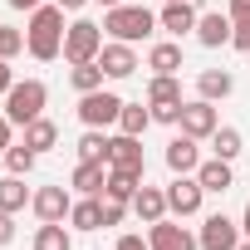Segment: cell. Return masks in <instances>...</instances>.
I'll return each instance as SVG.
<instances>
[{
    "label": "cell",
    "mask_w": 250,
    "mask_h": 250,
    "mask_svg": "<svg viewBox=\"0 0 250 250\" xmlns=\"http://www.w3.org/2000/svg\"><path fill=\"white\" fill-rule=\"evenodd\" d=\"M118 113H123L118 93H108V88L79 93V123H83V128H108V123H118Z\"/></svg>",
    "instance_id": "cell-6"
},
{
    "label": "cell",
    "mask_w": 250,
    "mask_h": 250,
    "mask_svg": "<svg viewBox=\"0 0 250 250\" xmlns=\"http://www.w3.org/2000/svg\"><path fill=\"white\" fill-rule=\"evenodd\" d=\"M133 211H138V221L143 226H152V221H162L167 216V187H138V196H133Z\"/></svg>",
    "instance_id": "cell-17"
},
{
    "label": "cell",
    "mask_w": 250,
    "mask_h": 250,
    "mask_svg": "<svg viewBox=\"0 0 250 250\" xmlns=\"http://www.w3.org/2000/svg\"><path fill=\"white\" fill-rule=\"evenodd\" d=\"M25 143L35 147V152H49L54 143H59V128H54V118H35V123H25Z\"/></svg>",
    "instance_id": "cell-25"
},
{
    "label": "cell",
    "mask_w": 250,
    "mask_h": 250,
    "mask_svg": "<svg viewBox=\"0 0 250 250\" xmlns=\"http://www.w3.org/2000/svg\"><path fill=\"white\" fill-rule=\"evenodd\" d=\"M44 103H49V88L40 83V79H15V88L5 93V118L15 123V128H25V123H35L40 113H44Z\"/></svg>",
    "instance_id": "cell-3"
},
{
    "label": "cell",
    "mask_w": 250,
    "mask_h": 250,
    "mask_svg": "<svg viewBox=\"0 0 250 250\" xmlns=\"http://www.w3.org/2000/svg\"><path fill=\"white\" fill-rule=\"evenodd\" d=\"M230 44H235L240 54H250V20H235V30H230Z\"/></svg>",
    "instance_id": "cell-33"
},
{
    "label": "cell",
    "mask_w": 250,
    "mask_h": 250,
    "mask_svg": "<svg viewBox=\"0 0 250 250\" xmlns=\"http://www.w3.org/2000/svg\"><path fill=\"white\" fill-rule=\"evenodd\" d=\"M157 30V15L147 10V5H113L108 15H103V35L108 40H123V44H138V40H147Z\"/></svg>",
    "instance_id": "cell-2"
},
{
    "label": "cell",
    "mask_w": 250,
    "mask_h": 250,
    "mask_svg": "<svg viewBox=\"0 0 250 250\" xmlns=\"http://www.w3.org/2000/svg\"><path fill=\"white\" fill-rule=\"evenodd\" d=\"M30 201H35V191L25 187V177H5V182H0V211L15 216V211H25Z\"/></svg>",
    "instance_id": "cell-23"
},
{
    "label": "cell",
    "mask_w": 250,
    "mask_h": 250,
    "mask_svg": "<svg viewBox=\"0 0 250 250\" xmlns=\"http://www.w3.org/2000/svg\"><path fill=\"white\" fill-rule=\"evenodd\" d=\"M54 5H64V10H83L88 0H54Z\"/></svg>",
    "instance_id": "cell-40"
},
{
    "label": "cell",
    "mask_w": 250,
    "mask_h": 250,
    "mask_svg": "<svg viewBox=\"0 0 250 250\" xmlns=\"http://www.w3.org/2000/svg\"><path fill=\"white\" fill-rule=\"evenodd\" d=\"M196 20H201V15H196L191 0H172V5H162V15H157V25H162L167 35H177V40H182V35H191V30H196Z\"/></svg>",
    "instance_id": "cell-15"
},
{
    "label": "cell",
    "mask_w": 250,
    "mask_h": 250,
    "mask_svg": "<svg viewBox=\"0 0 250 250\" xmlns=\"http://www.w3.org/2000/svg\"><path fill=\"white\" fill-rule=\"evenodd\" d=\"M230 30H235V20H230V15H221V10H211V15H201V20H196V30H191V35H196L206 49H221V44H230Z\"/></svg>",
    "instance_id": "cell-16"
},
{
    "label": "cell",
    "mask_w": 250,
    "mask_h": 250,
    "mask_svg": "<svg viewBox=\"0 0 250 250\" xmlns=\"http://www.w3.org/2000/svg\"><path fill=\"white\" fill-rule=\"evenodd\" d=\"M113 250H152V245H147L143 235H118V245H113Z\"/></svg>",
    "instance_id": "cell-36"
},
{
    "label": "cell",
    "mask_w": 250,
    "mask_h": 250,
    "mask_svg": "<svg viewBox=\"0 0 250 250\" xmlns=\"http://www.w3.org/2000/svg\"><path fill=\"white\" fill-rule=\"evenodd\" d=\"M79 162H108V138H103V128H83V138H79Z\"/></svg>",
    "instance_id": "cell-30"
},
{
    "label": "cell",
    "mask_w": 250,
    "mask_h": 250,
    "mask_svg": "<svg viewBox=\"0 0 250 250\" xmlns=\"http://www.w3.org/2000/svg\"><path fill=\"white\" fill-rule=\"evenodd\" d=\"M98 54H103V25L74 20V25L64 30V59H69V64H93Z\"/></svg>",
    "instance_id": "cell-4"
},
{
    "label": "cell",
    "mask_w": 250,
    "mask_h": 250,
    "mask_svg": "<svg viewBox=\"0 0 250 250\" xmlns=\"http://www.w3.org/2000/svg\"><path fill=\"white\" fill-rule=\"evenodd\" d=\"M108 167H123V172H147V162H143V138H128V133L108 138Z\"/></svg>",
    "instance_id": "cell-13"
},
{
    "label": "cell",
    "mask_w": 250,
    "mask_h": 250,
    "mask_svg": "<svg viewBox=\"0 0 250 250\" xmlns=\"http://www.w3.org/2000/svg\"><path fill=\"white\" fill-rule=\"evenodd\" d=\"M147 245L152 250H201L196 245V235L187 230V226H177V221H152V230H147Z\"/></svg>",
    "instance_id": "cell-11"
},
{
    "label": "cell",
    "mask_w": 250,
    "mask_h": 250,
    "mask_svg": "<svg viewBox=\"0 0 250 250\" xmlns=\"http://www.w3.org/2000/svg\"><path fill=\"white\" fill-rule=\"evenodd\" d=\"M103 201V226H123V216H128L133 201H118V196H98Z\"/></svg>",
    "instance_id": "cell-32"
},
{
    "label": "cell",
    "mask_w": 250,
    "mask_h": 250,
    "mask_svg": "<svg viewBox=\"0 0 250 250\" xmlns=\"http://www.w3.org/2000/svg\"><path fill=\"white\" fill-rule=\"evenodd\" d=\"M30 211H35L40 221H69L74 196H69V187H40L35 201H30Z\"/></svg>",
    "instance_id": "cell-10"
},
{
    "label": "cell",
    "mask_w": 250,
    "mask_h": 250,
    "mask_svg": "<svg viewBox=\"0 0 250 250\" xmlns=\"http://www.w3.org/2000/svg\"><path fill=\"white\" fill-rule=\"evenodd\" d=\"M35 157H40V152H35L30 143H10V147H5V172H10V177H30V172H35Z\"/></svg>",
    "instance_id": "cell-27"
},
{
    "label": "cell",
    "mask_w": 250,
    "mask_h": 250,
    "mask_svg": "<svg viewBox=\"0 0 250 250\" xmlns=\"http://www.w3.org/2000/svg\"><path fill=\"white\" fill-rule=\"evenodd\" d=\"M201 182L196 177H172V187H167V211L177 216V221H187V216H196L201 211Z\"/></svg>",
    "instance_id": "cell-8"
},
{
    "label": "cell",
    "mask_w": 250,
    "mask_h": 250,
    "mask_svg": "<svg viewBox=\"0 0 250 250\" xmlns=\"http://www.w3.org/2000/svg\"><path fill=\"white\" fill-rule=\"evenodd\" d=\"M147 69H152V74H177V69H182V44H177V40L152 44V49H147Z\"/></svg>",
    "instance_id": "cell-21"
},
{
    "label": "cell",
    "mask_w": 250,
    "mask_h": 250,
    "mask_svg": "<svg viewBox=\"0 0 250 250\" xmlns=\"http://www.w3.org/2000/svg\"><path fill=\"white\" fill-rule=\"evenodd\" d=\"M10 133H15V123L0 118V157H5V147H10Z\"/></svg>",
    "instance_id": "cell-38"
},
{
    "label": "cell",
    "mask_w": 250,
    "mask_h": 250,
    "mask_svg": "<svg viewBox=\"0 0 250 250\" xmlns=\"http://www.w3.org/2000/svg\"><path fill=\"white\" fill-rule=\"evenodd\" d=\"M35 250H74V235L64 230V221H40V230H35Z\"/></svg>",
    "instance_id": "cell-24"
},
{
    "label": "cell",
    "mask_w": 250,
    "mask_h": 250,
    "mask_svg": "<svg viewBox=\"0 0 250 250\" xmlns=\"http://www.w3.org/2000/svg\"><path fill=\"white\" fill-rule=\"evenodd\" d=\"M98 64H103L108 79H128V74H138V49L123 44V40H108L103 54H98Z\"/></svg>",
    "instance_id": "cell-14"
},
{
    "label": "cell",
    "mask_w": 250,
    "mask_h": 250,
    "mask_svg": "<svg viewBox=\"0 0 250 250\" xmlns=\"http://www.w3.org/2000/svg\"><path fill=\"white\" fill-rule=\"evenodd\" d=\"M240 147H245V138H240V128H216V133H211V152H216V157H226V162H235V157H240Z\"/></svg>",
    "instance_id": "cell-29"
},
{
    "label": "cell",
    "mask_w": 250,
    "mask_h": 250,
    "mask_svg": "<svg viewBox=\"0 0 250 250\" xmlns=\"http://www.w3.org/2000/svg\"><path fill=\"white\" fill-rule=\"evenodd\" d=\"M177 128L187 133V138H211L216 128H221V118H216V103H206V98H191V103H182V123Z\"/></svg>",
    "instance_id": "cell-7"
},
{
    "label": "cell",
    "mask_w": 250,
    "mask_h": 250,
    "mask_svg": "<svg viewBox=\"0 0 250 250\" xmlns=\"http://www.w3.org/2000/svg\"><path fill=\"white\" fill-rule=\"evenodd\" d=\"M162 5H172V0H162Z\"/></svg>",
    "instance_id": "cell-44"
},
{
    "label": "cell",
    "mask_w": 250,
    "mask_h": 250,
    "mask_svg": "<svg viewBox=\"0 0 250 250\" xmlns=\"http://www.w3.org/2000/svg\"><path fill=\"white\" fill-rule=\"evenodd\" d=\"M10 240H15V216L0 211V245H10Z\"/></svg>",
    "instance_id": "cell-35"
},
{
    "label": "cell",
    "mask_w": 250,
    "mask_h": 250,
    "mask_svg": "<svg viewBox=\"0 0 250 250\" xmlns=\"http://www.w3.org/2000/svg\"><path fill=\"white\" fill-rule=\"evenodd\" d=\"M240 230H245V235H250V206H245V216H240Z\"/></svg>",
    "instance_id": "cell-41"
},
{
    "label": "cell",
    "mask_w": 250,
    "mask_h": 250,
    "mask_svg": "<svg viewBox=\"0 0 250 250\" xmlns=\"http://www.w3.org/2000/svg\"><path fill=\"white\" fill-rule=\"evenodd\" d=\"M20 49H25V35L10 30V25H0V59H15Z\"/></svg>",
    "instance_id": "cell-31"
},
{
    "label": "cell",
    "mask_w": 250,
    "mask_h": 250,
    "mask_svg": "<svg viewBox=\"0 0 250 250\" xmlns=\"http://www.w3.org/2000/svg\"><path fill=\"white\" fill-rule=\"evenodd\" d=\"M25 49H30L40 64H49V59L64 54V5H40V10H30Z\"/></svg>",
    "instance_id": "cell-1"
},
{
    "label": "cell",
    "mask_w": 250,
    "mask_h": 250,
    "mask_svg": "<svg viewBox=\"0 0 250 250\" xmlns=\"http://www.w3.org/2000/svg\"><path fill=\"white\" fill-rule=\"evenodd\" d=\"M196 245H201V250H235V245H240V226H235L230 216H221V211H216V216H206V221H201Z\"/></svg>",
    "instance_id": "cell-9"
},
{
    "label": "cell",
    "mask_w": 250,
    "mask_h": 250,
    "mask_svg": "<svg viewBox=\"0 0 250 250\" xmlns=\"http://www.w3.org/2000/svg\"><path fill=\"white\" fill-rule=\"evenodd\" d=\"M147 108H152V123H182V83H177V74H152Z\"/></svg>",
    "instance_id": "cell-5"
},
{
    "label": "cell",
    "mask_w": 250,
    "mask_h": 250,
    "mask_svg": "<svg viewBox=\"0 0 250 250\" xmlns=\"http://www.w3.org/2000/svg\"><path fill=\"white\" fill-rule=\"evenodd\" d=\"M98 5H103V10H113V5H123V0H98Z\"/></svg>",
    "instance_id": "cell-42"
},
{
    "label": "cell",
    "mask_w": 250,
    "mask_h": 250,
    "mask_svg": "<svg viewBox=\"0 0 250 250\" xmlns=\"http://www.w3.org/2000/svg\"><path fill=\"white\" fill-rule=\"evenodd\" d=\"M196 182H201V191H230V182H235V172H230V162L226 157H211V162H201L196 167Z\"/></svg>",
    "instance_id": "cell-20"
},
{
    "label": "cell",
    "mask_w": 250,
    "mask_h": 250,
    "mask_svg": "<svg viewBox=\"0 0 250 250\" xmlns=\"http://www.w3.org/2000/svg\"><path fill=\"white\" fill-rule=\"evenodd\" d=\"M118 128L128 133V138H143V133L152 128V108H143V103H123V113H118Z\"/></svg>",
    "instance_id": "cell-26"
},
{
    "label": "cell",
    "mask_w": 250,
    "mask_h": 250,
    "mask_svg": "<svg viewBox=\"0 0 250 250\" xmlns=\"http://www.w3.org/2000/svg\"><path fill=\"white\" fill-rule=\"evenodd\" d=\"M235 250H250V235H245V240H240V245H235Z\"/></svg>",
    "instance_id": "cell-43"
},
{
    "label": "cell",
    "mask_w": 250,
    "mask_h": 250,
    "mask_svg": "<svg viewBox=\"0 0 250 250\" xmlns=\"http://www.w3.org/2000/svg\"><path fill=\"white\" fill-rule=\"evenodd\" d=\"M5 5H10V10H40L44 0H5Z\"/></svg>",
    "instance_id": "cell-39"
},
{
    "label": "cell",
    "mask_w": 250,
    "mask_h": 250,
    "mask_svg": "<svg viewBox=\"0 0 250 250\" xmlns=\"http://www.w3.org/2000/svg\"><path fill=\"white\" fill-rule=\"evenodd\" d=\"M196 167H201V152H196V138L177 133V138L167 143V172H172V177H196Z\"/></svg>",
    "instance_id": "cell-12"
},
{
    "label": "cell",
    "mask_w": 250,
    "mask_h": 250,
    "mask_svg": "<svg viewBox=\"0 0 250 250\" xmlns=\"http://www.w3.org/2000/svg\"><path fill=\"white\" fill-rule=\"evenodd\" d=\"M226 15H230V20H250V0H230Z\"/></svg>",
    "instance_id": "cell-37"
},
{
    "label": "cell",
    "mask_w": 250,
    "mask_h": 250,
    "mask_svg": "<svg viewBox=\"0 0 250 250\" xmlns=\"http://www.w3.org/2000/svg\"><path fill=\"white\" fill-rule=\"evenodd\" d=\"M69 226H74V230H103V201H98V196H83V201H74V211H69Z\"/></svg>",
    "instance_id": "cell-22"
},
{
    "label": "cell",
    "mask_w": 250,
    "mask_h": 250,
    "mask_svg": "<svg viewBox=\"0 0 250 250\" xmlns=\"http://www.w3.org/2000/svg\"><path fill=\"white\" fill-rule=\"evenodd\" d=\"M103 79H108V74H103V64H98V59H93V64H74V69H69V83H74L79 93L103 88Z\"/></svg>",
    "instance_id": "cell-28"
},
{
    "label": "cell",
    "mask_w": 250,
    "mask_h": 250,
    "mask_svg": "<svg viewBox=\"0 0 250 250\" xmlns=\"http://www.w3.org/2000/svg\"><path fill=\"white\" fill-rule=\"evenodd\" d=\"M15 88V69H10V59H0V98H5Z\"/></svg>",
    "instance_id": "cell-34"
},
{
    "label": "cell",
    "mask_w": 250,
    "mask_h": 250,
    "mask_svg": "<svg viewBox=\"0 0 250 250\" xmlns=\"http://www.w3.org/2000/svg\"><path fill=\"white\" fill-rule=\"evenodd\" d=\"M230 93H235V79H230L226 69H201V74H196V98L221 103V98H230Z\"/></svg>",
    "instance_id": "cell-18"
},
{
    "label": "cell",
    "mask_w": 250,
    "mask_h": 250,
    "mask_svg": "<svg viewBox=\"0 0 250 250\" xmlns=\"http://www.w3.org/2000/svg\"><path fill=\"white\" fill-rule=\"evenodd\" d=\"M69 187L83 191V196H98V191L108 187V162H79L74 177H69Z\"/></svg>",
    "instance_id": "cell-19"
}]
</instances>
